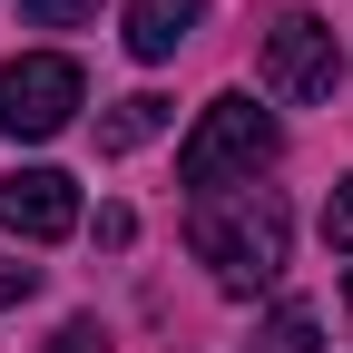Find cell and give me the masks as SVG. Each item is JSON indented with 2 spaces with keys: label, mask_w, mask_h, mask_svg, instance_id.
I'll return each mask as SVG.
<instances>
[{
  "label": "cell",
  "mask_w": 353,
  "mask_h": 353,
  "mask_svg": "<svg viewBox=\"0 0 353 353\" xmlns=\"http://www.w3.org/2000/svg\"><path fill=\"white\" fill-rule=\"evenodd\" d=\"M285 196L275 187H226V196H196L187 206V245L196 265H216V285L226 294H265L285 275Z\"/></svg>",
  "instance_id": "6da1fadb"
},
{
  "label": "cell",
  "mask_w": 353,
  "mask_h": 353,
  "mask_svg": "<svg viewBox=\"0 0 353 353\" xmlns=\"http://www.w3.org/2000/svg\"><path fill=\"white\" fill-rule=\"evenodd\" d=\"M275 148H285V128L265 118L255 99L226 88V99H206V118L187 128V148H176V187H187V196H226L236 176L255 187V167H275Z\"/></svg>",
  "instance_id": "7a4b0ae2"
},
{
  "label": "cell",
  "mask_w": 353,
  "mask_h": 353,
  "mask_svg": "<svg viewBox=\"0 0 353 353\" xmlns=\"http://www.w3.org/2000/svg\"><path fill=\"white\" fill-rule=\"evenodd\" d=\"M79 99H88L79 59H59V50H20L10 69H0V138H59V128L79 118Z\"/></svg>",
  "instance_id": "3957f363"
},
{
  "label": "cell",
  "mask_w": 353,
  "mask_h": 353,
  "mask_svg": "<svg viewBox=\"0 0 353 353\" xmlns=\"http://www.w3.org/2000/svg\"><path fill=\"white\" fill-rule=\"evenodd\" d=\"M265 88L294 99V108H324L334 88H343V39H334V20L275 10V30H265Z\"/></svg>",
  "instance_id": "277c9868"
},
{
  "label": "cell",
  "mask_w": 353,
  "mask_h": 353,
  "mask_svg": "<svg viewBox=\"0 0 353 353\" xmlns=\"http://www.w3.org/2000/svg\"><path fill=\"white\" fill-rule=\"evenodd\" d=\"M0 226H10L20 245L79 236V176H59V167H10V176H0Z\"/></svg>",
  "instance_id": "5b68a950"
},
{
  "label": "cell",
  "mask_w": 353,
  "mask_h": 353,
  "mask_svg": "<svg viewBox=\"0 0 353 353\" xmlns=\"http://www.w3.org/2000/svg\"><path fill=\"white\" fill-rule=\"evenodd\" d=\"M206 0H128V59H176L196 39Z\"/></svg>",
  "instance_id": "8992f818"
},
{
  "label": "cell",
  "mask_w": 353,
  "mask_h": 353,
  "mask_svg": "<svg viewBox=\"0 0 353 353\" xmlns=\"http://www.w3.org/2000/svg\"><path fill=\"white\" fill-rule=\"evenodd\" d=\"M167 118H176V108L157 99V88H138V99H118V108L99 118V157H128V148H148L157 128H167Z\"/></svg>",
  "instance_id": "52a82bcc"
},
{
  "label": "cell",
  "mask_w": 353,
  "mask_h": 353,
  "mask_svg": "<svg viewBox=\"0 0 353 353\" xmlns=\"http://www.w3.org/2000/svg\"><path fill=\"white\" fill-rule=\"evenodd\" d=\"M255 343H265V353H324V324L304 314V304H285V314H265Z\"/></svg>",
  "instance_id": "ba28073f"
},
{
  "label": "cell",
  "mask_w": 353,
  "mask_h": 353,
  "mask_svg": "<svg viewBox=\"0 0 353 353\" xmlns=\"http://www.w3.org/2000/svg\"><path fill=\"white\" fill-rule=\"evenodd\" d=\"M99 20V0H20V30H79Z\"/></svg>",
  "instance_id": "9c48e42d"
},
{
  "label": "cell",
  "mask_w": 353,
  "mask_h": 353,
  "mask_svg": "<svg viewBox=\"0 0 353 353\" xmlns=\"http://www.w3.org/2000/svg\"><path fill=\"white\" fill-rule=\"evenodd\" d=\"M39 294V265H20V255H0V304H30Z\"/></svg>",
  "instance_id": "30bf717a"
},
{
  "label": "cell",
  "mask_w": 353,
  "mask_h": 353,
  "mask_svg": "<svg viewBox=\"0 0 353 353\" xmlns=\"http://www.w3.org/2000/svg\"><path fill=\"white\" fill-rule=\"evenodd\" d=\"M39 353H99V324H88V314H69L50 343H39Z\"/></svg>",
  "instance_id": "8fae6325"
},
{
  "label": "cell",
  "mask_w": 353,
  "mask_h": 353,
  "mask_svg": "<svg viewBox=\"0 0 353 353\" xmlns=\"http://www.w3.org/2000/svg\"><path fill=\"white\" fill-rule=\"evenodd\" d=\"M324 236L353 255V176H343V187H334V206H324Z\"/></svg>",
  "instance_id": "7c38bea8"
},
{
  "label": "cell",
  "mask_w": 353,
  "mask_h": 353,
  "mask_svg": "<svg viewBox=\"0 0 353 353\" xmlns=\"http://www.w3.org/2000/svg\"><path fill=\"white\" fill-rule=\"evenodd\" d=\"M99 245H108V255L138 245V216H128V206H99Z\"/></svg>",
  "instance_id": "4fadbf2b"
},
{
  "label": "cell",
  "mask_w": 353,
  "mask_h": 353,
  "mask_svg": "<svg viewBox=\"0 0 353 353\" xmlns=\"http://www.w3.org/2000/svg\"><path fill=\"white\" fill-rule=\"evenodd\" d=\"M343 304H353V275H343Z\"/></svg>",
  "instance_id": "5bb4252c"
}]
</instances>
